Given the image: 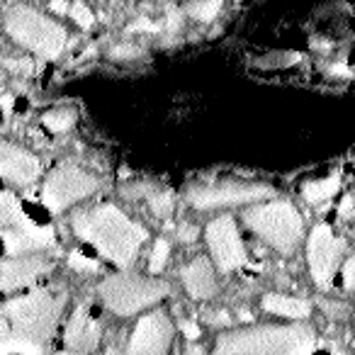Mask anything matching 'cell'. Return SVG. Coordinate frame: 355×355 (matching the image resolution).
<instances>
[{
  "instance_id": "cell-2",
  "label": "cell",
  "mask_w": 355,
  "mask_h": 355,
  "mask_svg": "<svg viewBox=\"0 0 355 355\" xmlns=\"http://www.w3.org/2000/svg\"><path fill=\"white\" fill-rule=\"evenodd\" d=\"M73 229L117 266H129L139 246L146 241V232L110 205L76 214Z\"/></svg>"
},
{
  "instance_id": "cell-24",
  "label": "cell",
  "mask_w": 355,
  "mask_h": 355,
  "mask_svg": "<svg viewBox=\"0 0 355 355\" xmlns=\"http://www.w3.org/2000/svg\"><path fill=\"white\" fill-rule=\"evenodd\" d=\"M171 207H173V195L166 193V190H163V193H156L151 198V209L156 214H168Z\"/></svg>"
},
{
  "instance_id": "cell-35",
  "label": "cell",
  "mask_w": 355,
  "mask_h": 355,
  "mask_svg": "<svg viewBox=\"0 0 355 355\" xmlns=\"http://www.w3.org/2000/svg\"><path fill=\"white\" fill-rule=\"evenodd\" d=\"M185 355H205V350L200 348V345H188V350H185Z\"/></svg>"
},
{
  "instance_id": "cell-26",
  "label": "cell",
  "mask_w": 355,
  "mask_h": 355,
  "mask_svg": "<svg viewBox=\"0 0 355 355\" xmlns=\"http://www.w3.org/2000/svg\"><path fill=\"white\" fill-rule=\"evenodd\" d=\"M343 285L345 290H355V256H350L343 266Z\"/></svg>"
},
{
  "instance_id": "cell-20",
  "label": "cell",
  "mask_w": 355,
  "mask_h": 355,
  "mask_svg": "<svg viewBox=\"0 0 355 355\" xmlns=\"http://www.w3.org/2000/svg\"><path fill=\"white\" fill-rule=\"evenodd\" d=\"M219 8H222V0H202V3L190 8V12H193V17H198L200 22H209L217 17Z\"/></svg>"
},
{
  "instance_id": "cell-18",
  "label": "cell",
  "mask_w": 355,
  "mask_h": 355,
  "mask_svg": "<svg viewBox=\"0 0 355 355\" xmlns=\"http://www.w3.org/2000/svg\"><path fill=\"white\" fill-rule=\"evenodd\" d=\"M340 188V175L334 173L331 178H324V180H314V183H306L302 188V195H304L306 202H321L326 198H334Z\"/></svg>"
},
{
  "instance_id": "cell-30",
  "label": "cell",
  "mask_w": 355,
  "mask_h": 355,
  "mask_svg": "<svg viewBox=\"0 0 355 355\" xmlns=\"http://www.w3.org/2000/svg\"><path fill=\"white\" fill-rule=\"evenodd\" d=\"M178 239H180V241H185V243L195 241V239H198V229H195L193 224H183V227L178 229Z\"/></svg>"
},
{
  "instance_id": "cell-33",
  "label": "cell",
  "mask_w": 355,
  "mask_h": 355,
  "mask_svg": "<svg viewBox=\"0 0 355 355\" xmlns=\"http://www.w3.org/2000/svg\"><path fill=\"white\" fill-rule=\"evenodd\" d=\"M132 30H148V32H156V30H158V27H156V25H153V22H148V20H139V22H137V25H134V27H132Z\"/></svg>"
},
{
  "instance_id": "cell-25",
  "label": "cell",
  "mask_w": 355,
  "mask_h": 355,
  "mask_svg": "<svg viewBox=\"0 0 355 355\" xmlns=\"http://www.w3.org/2000/svg\"><path fill=\"white\" fill-rule=\"evenodd\" d=\"M6 69L15 76H30L35 64H32V59H6Z\"/></svg>"
},
{
  "instance_id": "cell-1",
  "label": "cell",
  "mask_w": 355,
  "mask_h": 355,
  "mask_svg": "<svg viewBox=\"0 0 355 355\" xmlns=\"http://www.w3.org/2000/svg\"><path fill=\"white\" fill-rule=\"evenodd\" d=\"M66 292L35 290L17 300L6 302L0 324V355H44L59 324Z\"/></svg>"
},
{
  "instance_id": "cell-5",
  "label": "cell",
  "mask_w": 355,
  "mask_h": 355,
  "mask_svg": "<svg viewBox=\"0 0 355 355\" xmlns=\"http://www.w3.org/2000/svg\"><path fill=\"white\" fill-rule=\"evenodd\" d=\"M100 300L110 311L119 316L137 314L146 306L156 304L168 295V285L161 280H148L141 275H112L98 287Z\"/></svg>"
},
{
  "instance_id": "cell-3",
  "label": "cell",
  "mask_w": 355,
  "mask_h": 355,
  "mask_svg": "<svg viewBox=\"0 0 355 355\" xmlns=\"http://www.w3.org/2000/svg\"><path fill=\"white\" fill-rule=\"evenodd\" d=\"M314 340V331L304 324L258 326L224 334L212 355H311Z\"/></svg>"
},
{
  "instance_id": "cell-34",
  "label": "cell",
  "mask_w": 355,
  "mask_h": 355,
  "mask_svg": "<svg viewBox=\"0 0 355 355\" xmlns=\"http://www.w3.org/2000/svg\"><path fill=\"white\" fill-rule=\"evenodd\" d=\"M51 10H54V12H66L69 8H66L64 0H51Z\"/></svg>"
},
{
  "instance_id": "cell-23",
  "label": "cell",
  "mask_w": 355,
  "mask_h": 355,
  "mask_svg": "<svg viewBox=\"0 0 355 355\" xmlns=\"http://www.w3.org/2000/svg\"><path fill=\"white\" fill-rule=\"evenodd\" d=\"M69 12H71V17H73V22L78 27H83V30H90V27H93V12H90L83 3H76Z\"/></svg>"
},
{
  "instance_id": "cell-12",
  "label": "cell",
  "mask_w": 355,
  "mask_h": 355,
  "mask_svg": "<svg viewBox=\"0 0 355 355\" xmlns=\"http://www.w3.org/2000/svg\"><path fill=\"white\" fill-rule=\"evenodd\" d=\"M207 243L212 248L219 270L229 272L246 263V251H243L241 236H239L236 224H234L232 217H219L214 222H209Z\"/></svg>"
},
{
  "instance_id": "cell-19",
  "label": "cell",
  "mask_w": 355,
  "mask_h": 355,
  "mask_svg": "<svg viewBox=\"0 0 355 355\" xmlns=\"http://www.w3.org/2000/svg\"><path fill=\"white\" fill-rule=\"evenodd\" d=\"M73 122H76L73 110H51V112L44 114V124L51 132H66V129L73 127Z\"/></svg>"
},
{
  "instance_id": "cell-11",
  "label": "cell",
  "mask_w": 355,
  "mask_h": 355,
  "mask_svg": "<svg viewBox=\"0 0 355 355\" xmlns=\"http://www.w3.org/2000/svg\"><path fill=\"white\" fill-rule=\"evenodd\" d=\"M173 338V324L163 311H153L139 319L124 355H168Z\"/></svg>"
},
{
  "instance_id": "cell-38",
  "label": "cell",
  "mask_w": 355,
  "mask_h": 355,
  "mask_svg": "<svg viewBox=\"0 0 355 355\" xmlns=\"http://www.w3.org/2000/svg\"><path fill=\"white\" fill-rule=\"evenodd\" d=\"M56 355H85V353H76V350H66V353H56Z\"/></svg>"
},
{
  "instance_id": "cell-9",
  "label": "cell",
  "mask_w": 355,
  "mask_h": 355,
  "mask_svg": "<svg viewBox=\"0 0 355 355\" xmlns=\"http://www.w3.org/2000/svg\"><path fill=\"white\" fill-rule=\"evenodd\" d=\"M275 190L270 185L258 183H217L207 188H195L190 193V205L198 209H212V207H227V205H241V202H256L263 198H272Z\"/></svg>"
},
{
  "instance_id": "cell-8",
  "label": "cell",
  "mask_w": 355,
  "mask_h": 355,
  "mask_svg": "<svg viewBox=\"0 0 355 355\" xmlns=\"http://www.w3.org/2000/svg\"><path fill=\"white\" fill-rule=\"evenodd\" d=\"M95 188H98V180L90 173L80 171L78 166H61L46 178L42 198H44V205L51 212H61L69 205L95 193Z\"/></svg>"
},
{
  "instance_id": "cell-15",
  "label": "cell",
  "mask_w": 355,
  "mask_h": 355,
  "mask_svg": "<svg viewBox=\"0 0 355 355\" xmlns=\"http://www.w3.org/2000/svg\"><path fill=\"white\" fill-rule=\"evenodd\" d=\"M49 268H51V263L40 256L6 261L3 263V290L10 292V290H17V287L30 285V282H35L40 275H44Z\"/></svg>"
},
{
  "instance_id": "cell-6",
  "label": "cell",
  "mask_w": 355,
  "mask_h": 355,
  "mask_svg": "<svg viewBox=\"0 0 355 355\" xmlns=\"http://www.w3.org/2000/svg\"><path fill=\"white\" fill-rule=\"evenodd\" d=\"M246 224L272 248L290 253L302 239V217L290 202H270L243 214Z\"/></svg>"
},
{
  "instance_id": "cell-36",
  "label": "cell",
  "mask_w": 355,
  "mask_h": 355,
  "mask_svg": "<svg viewBox=\"0 0 355 355\" xmlns=\"http://www.w3.org/2000/svg\"><path fill=\"white\" fill-rule=\"evenodd\" d=\"M348 209H353V200H345L343 205H340V214H343V217H348Z\"/></svg>"
},
{
  "instance_id": "cell-28",
  "label": "cell",
  "mask_w": 355,
  "mask_h": 355,
  "mask_svg": "<svg viewBox=\"0 0 355 355\" xmlns=\"http://www.w3.org/2000/svg\"><path fill=\"white\" fill-rule=\"evenodd\" d=\"M321 306H324V311L331 319H340V316H345V309H348L345 304H336V302H326V300H321Z\"/></svg>"
},
{
  "instance_id": "cell-7",
  "label": "cell",
  "mask_w": 355,
  "mask_h": 355,
  "mask_svg": "<svg viewBox=\"0 0 355 355\" xmlns=\"http://www.w3.org/2000/svg\"><path fill=\"white\" fill-rule=\"evenodd\" d=\"M0 219H3V241L8 253L37 251L54 243V229L35 224L25 212L12 193L0 195Z\"/></svg>"
},
{
  "instance_id": "cell-37",
  "label": "cell",
  "mask_w": 355,
  "mask_h": 355,
  "mask_svg": "<svg viewBox=\"0 0 355 355\" xmlns=\"http://www.w3.org/2000/svg\"><path fill=\"white\" fill-rule=\"evenodd\" d=\"M10 107H12V98L10 95H3V110H6V114H10Z\"/></svg>"
},
{
  "instance_id": "cell-13",
  "label": "cell",
  "mask_w": 355,
  "mask_h": 355,
  "mask_svg": "<svg viewBox=\"0 0 355 355\" xmlns=\"http://www.w3.org/2000/svg\"><path fill=\"white\" fill-rule=\"evenodd\" d=\"M40 161L32 153L22 151V148L12 146V144H3L0 146V173L6 180L17 185H30L40 178Z\"/></svg>"
},
{
  "instance_id": "cell-17",
  "label": "cell",
  "mask_w": 355,
  "mask_h": 355,
  "mask_svg": "<svg viewBox=\"0 0 355 355\" xmlns=\"http://www.w3.org/2000/svg\"><path fill=\"white\" fill-rule=\"evenodd\" d=\"M263 309L277 316H287V319H306L311 311L309 302L300 300V297H287V295H266L263 297Z\"/></svg>"
},
{
  "instance_id": "cell-29",
  "label": "cell",
  "mask_w": 355,
  "mask_h": 355,
  "mask_svg": "<svg viewBox=\"0 0 355 355\" xmlns=\"http://www.w3.org/2000/svg\"><path fill=\"white\" fill-rule=\"evenodd\" d=\"M180 22H183V20H180V12L171 8V10H168V22H166L168 35H175V32L180 30Z\"/></svg>"
},
{
  "instance_id": "cell-10",
  "label": "cell",
  "mask_w": 355,
  "mask_h": 355,
  "mask_svg": "<svg viewBox=\"0 0 355 355\" xmlns=\"http://www.w3.org/2000/svg\"><path fill=\"white\" fill-rule=\"evenodd\" d=\"M343 251H345V241L338 236L331 234L329 227H316L311 232V239H309V270H311V277L319 287H329L331 280H334V272L338 268L340 258H343Z\"/></svg>"
},
{
  "instance_id": "cell-14",
  "label": "cell",
  "mask_w": 355,
  "mask_h": 355,
  "mask_svg": "<svg viewBox=\"0 0 355 355\" xmlns=\"http://www.w3.org/2000/svg\"><path fill=\"white\" fill-rule=\"evenodd\" d=\"M66 348L76 353H93L100 343V324L93 319L88 306H78L66 326Z\"/></svg>"
},
{
  "instance_id": "cell-4",
  "label": "cell",
  "mask_w": 355,
  "mask_h": 355,
  "mask_svg": "<svg viewBox=\"0 0 355 355\" xmlns=\"http://www.w3.org/2000/svg\"><path fill=\"white\" fill-rule=\"evenodd\" d=\"M6 30L17 44L27 46L46 59L59 56L66 46L64 27L25 6H15L6 12Z\"/></svg>"
},
{
  "instance_id": "cell-21",
  "label": "cell",
  "mask_w": 355,
  "mask_h": 355,
  "mask_svg": "<svg viewBox=\"0 0 355 355\" xmlns=\"http://www.w3.org/2000/svg\"><path fill=\"white\" fill-rule=\"evenodd\" d=\"M166 258H168V241L166 239H158L156 246H153V253H151V261H148V270L156 275V272L163 270L166 266Z\"/></svg>"
},
{
  "instance_id": "cell-32",
  "label": "cell",
  "mask_w": 355,
  "mask_h": 355,
  "mask_svg": "<svg viewBox=\"0 0 355 355\" xmlns=\"http://www.w3.org/2000/svg\"><path fill=\"white\" fill-rule=\"evenodd\" d=\"M180 329H183V334L188 336L190 340H195V338H198V336H200V329H198V326H195V324H190V321H185V324L180 326Z\"/></svg>"
},
{
  "instance_id": "cell-27",
  "label": "cell",
  "mask_w": 355,
  "mask_h": 355,
  "mask_svg": "<svg viewBox=\"0 0 355 355\" xmlns=\"http://www.w3.org/2000/svg\"><path fill=\"white\" fill-rule=\"evenodd\" d=\"M110 56L112 59H134V56H139V49L134 44H119L110 51Z\"/></svg>"
},
{
  "instance_id": "cell-16",
  "label": "cell",
  "mask_w": 355,
  "mask_h": 355,
  "mask_svg": "<svg viewBox=\"0 0 355 355\" xmlns=\"http://www.w3.org/2000/svg\"><path fill=\"white\" fill-rule=\"evenodd\" d=\"M183 282L188 292L195 300H209L217 292V280H214V270L209 266L207 258H195L190 266L183 268Z\"/></svg>"
},
{
  "instance_id": "cell-22",
  "label": "cell",
  "mask_w": 355,
  "mask_h": 355,
  "mask_svg": "<svg viewBox=\"0 0 355 355\" xmlns=\"http://www.w3.org/2000/svg\"><path fill=\"white\" fill-rule=\"evenodd\" d=\"M69 266L73 268V270H80V272H95V270H100L98 261H93V258H85L83 253H78V251H73L69 256Z\"/></svg>"
},
{
  "instance_id": "cell-31",
  "label": "cell",
  "mask_w": 355,
  "mask_h": 355,
  "mask_svg": "<svg viewBox=\"0 0 355 355\" xmlns=\"http://www.w3.org/2000/svg\"><path fill=\"white\" fill-rule=\"evenodd\" d=\"M329 73L336 76V78H348L350 71H348V66H345V64H334V66H329Z\"/></svg>"
}]
</instances>
